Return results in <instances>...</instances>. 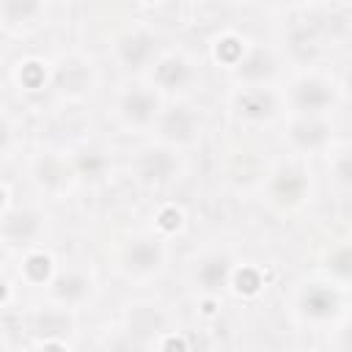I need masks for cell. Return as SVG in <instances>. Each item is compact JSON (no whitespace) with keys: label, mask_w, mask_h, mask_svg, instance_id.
<instances>
[{"label":"cell","mask_w":352,"mask_h":352,"mask_svg":"<svg viewBox=\"0 0 352 352\" xmlns=\"http://www.w3.org/2000/svg\"><path fill=\"white\" fill-rule=\"evenodd\" d=\"M160 132L165 140L173 143H190L198 135V118L187 107H173L160 118Z\"/></svg>","instance_id":"obj_1"},{"label":"cell","mask_w":352,"mask_h":352,"mask_svg":"<svg viewBox=\"0 0 352 352\" xmlns=\"http://www.w3.org/2000/svg\"><path fill=\"white\" fill-rule=\"evenodd\" d=\"M330 102H333V91H330V85H327L324 80H319V77H305V80H300V82L294 85V104H297L302 113H308V116L324 110Z\"/></svg>","instance_id":"obj_2"},{"label":"cell","mask_w":352,"mask_h":352,"mask_svg":"<svg viewBox=\"0 0 352 352\" xmlns=\"http://www.w3.org/2000/svg\"><path fill=\"white\" fill-rule=\"evenodd\" d=\"M157 107L160 102L148 88H129L121 96V116L132 124H148L157 116Z\"/></svg>","instance_id":"obj_3"},{"label":"cell","mask_w":352,"mask_h":352,"mask_svg":"<svg viewBox=\"0 0 352 352\" xmlns=\"http://www.w3.org/2000/svg\"><path fill=\"white\" fill-rule=\"evenodd\" d=\"M38 231H41V217L30 209H16L3 220V236L14 245L30 242L33 236H38Z\"/></svg>","instance_id":"obj_4"},{"label":"cell","mask_w":352,"mask_h":352,"mask_svg":"<svg viewBox=\"0 0 352 352\" xmlns=\"http://www.w3.org/2000/svg\"><path fill=\"white\" fill-rule=\"evenodd\" d=\"M151 55H154V36H148V33H143V30L124 36L121 44H118V58H121V63H124L126 69H140V66H146V63L151 60Z\"/></svg>","instance_id":"obj_5"},{"label":"cell","mask_w":352,"mask_h":352,"mask_svg":"<svg viewBox=\"0 0 352 352\" xmlns=\"http://www.w3.org/2000/svg\"><path fill=\"white\" fill-rule=\"evenodd\" d=\"M162 327H165V316L154 305H135L126 314V333L135 336V338H140L143 344L148 338H154Z\"/></svg>","instance_id":"obj_6"},{"label":"cell","mask_w":352,"mask_h":352,"mask_svg":"<svg viewBox=\"0 0 352 352\" xmlns=\"http://www.w3.org/2000/svg\"><path fill=\"white\" fill-rule=\"evenodd\" d=\"M162 264V245L157 239H135L126 248V267L138 275L154 272Z\"/></svg>","instance_id":"obj_7"},{"label":"cell","mask_w":352,"mask_h":352,"mask_svg":"<svg viewBox=\"0 0 352 352\" xmlns=\"http://www.w3.org/2000/svg\"><path fill=\"white\" fill-rule=\"evenodd\" d=\"M154 80L165 91H179L192 80V69L182 55H168L154 66Z\"/></svg>","instance_id":"obj_8"},{"label":"cell","mask_w":352,"mask_h":352,"mask_svg":"<svg viewBox=\"0 0 352 352\" xmlns=\"http://www.w3.org/2000/svg\"><path fill=\"white\" fill-rule=\"evenodd\" d=\"M228 275H231V267H228V258L226 256H206V258H201L198 261V267H195V280L201 283V289L204 292H209V294H214V292H220L226 283H228Z\"/></svg>","instance_id":"obj_9"},{"label":"cell","mask_w":352,"mask_h":352,"mask_svg":"<svg viewBox=\"0 0 352 352\" xmlns=\"http://www.w3.org/2000/svg\"><path fill=\"white\" fill-rule=\"evenodd\" d=\"M138 170L146 182H165L176 170V160L165 148H148L138 160Z\"/></svg>","instance_id":"obj_10"},{"label":"cell","mask_w":352,"mask_h":352,"mask_svg":"<svg viewBox=\"0 0 352 352\" xmlns=\"http://www.w3.org/2000/svg\"><path fill=\"white\" fill-rule=\"evenodd\" d=\"M300 305H302V314L305 316H311V319H327V316H333L338 311V294L330 292V289H324V286H311L302 294Z\"/></svg>","instance_id":"obj_11"},{"label":"cell","mask_w":352,"mask_h":352,"mask_svg":"<svg viewBox=\"0 0 352 352\" xmlns=\"http://www.w3.org/2000/svg\"><path fill=\"white\" fill-rule=\"evenodd\" d=\"M292 140L300 146V148H322L327 140H330V126L324 121H316V118H302L292 126Z\"/></svg>","instance_id":"obj_12"},{"label":"cell","mask_w":352,"mask_h":352,"mask_svg":"<svg viewBox=\"0 0 352 352\" xmlns=\"http://www.w3.org/2000/svg\"><path fill=\"white\" fill-rule=\"evenodd\" d=\"M236 107H239V113H242L245 118H250V121H264V118L272 116V110H275V99H272L270 91L253 88V91L239 94Z\"/></svg>","instance_id":"obj_13"},{"label":"cell","mask_w":352,"mask_h":352,"mask_svg":"<svg viewBox=\"0 0 352 352\" xmlns=\"http://www.w3.org/2000/svg\"><path fill=\"white\" fill-rule=\"evenodd\" d=\"M236 74H239L242 80H248V82H261V80H267V77L275 74V60H272L270 52L253 50L248 58H242V60L236 63Z\"/></svg>","instance_id":"obj_14"},{"label":"cell","mask_w":352,"mask_h":352,"mask_svg":"<svg viewBox=\"0 0 352 352\" xmlns=\"http://www.w3.org/2000/svg\"><path fill=\"white\" fill-rule=\"evenodd\" d=\"M88 289H91V280L80 272H63L52 280V292L63 302H80L88 294Z\"/></svg>","instance_id":"obj_15"},{"label":"cell","mask_w":352,"mask_h":352,"mask_svg":"<svg viewBox=\"0 0 352 352\" xmlns=\"http://www.w3.org/2000/svg\"><path fill=\"white\" fill-rule=\"evenodd\" d=\"M36 327H38V333H41L44 338L58 341L60 336H66V333L72 330V319H69L63 311H44V314L38 316Z\"/></svg>","instance_id":"obj_16"},{"label":"cell","mask_w":352,"mask_h":352,"mask_svg":"<svg viewBox=\"0 0 352 352\" xmlns=\"http://www.w3.org/2000/svg\"><path fill=\"white\" fill-rule=\"evenodd\" d=\"M305 190V182L297 176V173H280L278 182H275V195L286 204H294Z\"/></svg>","instance_id":"obj_17"},{"label":"cell","mask_w":352,"mask_h":352,"mask_svg":"<svg viewBox=\"0 0 352 352\" xmlns=\"http://www.w3.org/2000/svg\"><path fill=\"white\" fill-rule=\"evenodd\" d=\"M0 11H3L11 22H25L28 16L38 14L41 6H38V3H30V0H8V3L0 6Z\"/></svg>","instance_id":"obj_18"},{"label":"cell","mask_w":352,"mask_h":352,"mask_svg":"<svg viewBox=\"0 0 352 352\" xmlns=\"http://www.w3.org/2000/svg\"><path fill=\"white\" fill-rule=\"evenodd\" d=\"M25 275L33 280V283H44L50 278V258L44 253H33L28 256L25 261Z\"/></svg>","instance_id":"obj_19"},{"label":"cell","mask_w":352,"mask_h":352,"mask_svg":"<svg viewBox=\"0 0 352 352\" xmlns=\"http://www.w3.org/2000/svg\"><path fill=\"white\" fill-rule=\"evenodd\" d=\"M107 349L110 352H143V341L135 338V336H129V333H121V336H116L107 344Z\"/></svg>","instance_id":"obj_20"},{"label":"cell","mask_w":352,"mask_h":352,"mask_svg":"<svg viewBox=\"0 0 352 352\" xmlns=\"http://www.w3.org/2000/svg\"><path fill=\"white\" fill-rule=\"evenodd\" d=\"M236 289L245 292V294H256L261 289V275L256 270H242L236 275Z\"/></svg>","instance_id":"obj_21"},{"label":"cell","mask_w":352,"mask_h":352,"mask_svg":"<svg viewBox=\"0 0 352 352\" xmlns=\"http://www.w3.org/2000/svg\"><path fill=\"white\" fill-rule=\"evenodd\" d=\"M330 270H333L341 280L349 278V248H338V250L330 256Z\"/></svg>","instance_id":"obj_22"},{"label":"cell","mask_w":352,"mask_h":352,"mask_svg":"<svg viewBox=\"0 0 352 352\" xmlns=\"http://www.w3.org/2000/svg\"><path fill=\"white\" fill-rule=\"evenodd\" d=\"M19 80H22L28 88H38V85L44 82V72H41V66H38V63H28V66H22Z\"/></svg>","instance_id":"obj_23"},{"label":"cell","mask_w":352,"mask_h":352,"mask_svg":"<svg viewBox=\"0 0 352 352\" xmlns=\"http://www.w3.org/2000/svg\"><path fill=\"white\" fill-rule=\"evenodd\" d=\"M104 168V160L99 154H82L80 157V170H85L88 176H99Z\"/></svg>","instance_id":"obj_24"},{"label":"cell","mask_w":352,"mask_h":352,"mask_svg":"<svg viewBox=\"0 0 352 352\" xmlns=\"http://www.w3.org/2000/svg\"><path fill=\"white\" fill-rule=\"evenodd\" d=\"M179 220H182V214H179L173 206H168V209H162V212H160V226H162V228H168V231L179 228Z\"/></svg>","instance_id":"obj_25"},{"label":"cell","mask_w":352,"mask_h":352,"mask_svg":"<svg viewBox=\"0 0 352 352\" xmlns=\"http://www.w3.org/2000/svg\"><path fill=\"white\" fill-rule=\"evenodd\" d=\"M220 50H226L223 58H226L228 63H239V52H242V50H239V44H236V38H226V41L217 47V52H220Z\"/></svg>","instance_id":"obj_26"},{"label":"cell","mask_w":352,"mask_h":352,"mask_svg":"<svg viewBox=\"0 0 352 352\" xmlns=\"http://www.w3.org/2000/svg\"><path fill=\"white\" fill-rule=\"evenodd\" d=\"M165 352H187V344H184V338H176V336H170V338L165 341Z\"/></svg>","instance_id":"obj_27"},{"label":"cell","mask_w":352,"mask_h":352,"mask_svg":"<svg viewBox=\"0 0 352 352\" xmlns=\"http://www.w3.org/2000/svg\"><path fill=\"white\" fill-rule=\"evenodd\" d=\"M8 140H11V129H8V124L0 118V151L8 146Z\"/></svg>","instance_id":"obj_28"},{"label":"cell","mask_w":352,"mask_h":352,"mask_svg":"<svg viewBox=\"0 0 352 352\" xmlns=\"http://www.w3.org/2000/svg\"><path fill=\"white\" fill-rule=\"evenodd\" d=\"M338 176H341V182H349V176H352V173H349V160H346V157L338 162Z\"/></svg>","instance_id":"obj_29"},{"label":"cell","mask_w":352,"mask_h":352,"mask_svg":"<svg viewBox=\"0 0 352 352\" xmlns=\"http://www.w3.org/2000/svg\"><path fill=\"white\" fill-rule=\"evenodd\" d=\"M41 352H66V349H63L58 341H50V344H44V349H41Z\"/></svg>","instance_id":"obj_30"},{"label":"cell","mask_w":352,"mask_h":352,"mask_svg":"<svg viewBox=\"0 0 352 352\" xmlns=\"http://www.w3.org/2000/svg\"><path fill=\"white\" fill-rule=\"evenodd\" d=\"M3 198H6V192H3V190H0V206H3Z\"/></svg>","instance_id":"obj_31"}]
</instances>
